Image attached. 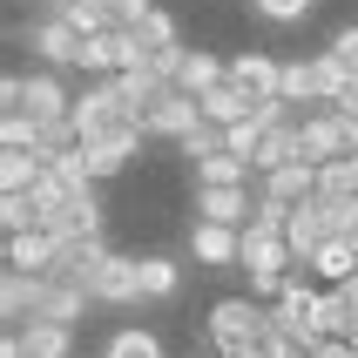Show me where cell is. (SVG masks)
Listing matches in <instances>:
<instances>
[{
  "label": "cell",
  "instance_id": "6da1fadb",
  "mask_svg": "<svg viewBox=\"0 0 358 358\" xmlns=\"http://www.w3.org/2000/svg\"><path fill=\"white\" fill-rule=\"evenodd\" d=\"M75 136L95 149H115V156H136L149 142V122H142V108H129L115 95V81H88L75 95Z\"/></svg>",
  "mask_w": 358,
  "mask_h": 358
},
{
  "label": "cell",
  "instance_id": "7a4b0ae2",
  "mask_svg": "<svg viewBox=\"0 0 358 358\" xmlns=\"http://www.w3.org/2000/svg\"><path fill=\"white\" fill-rule=\"evenodd\" d=\"M203 331H210V345L223 358H243V352H257L264 331H271V304L264 298H217L210 318H203Z\"/></svg>",
  "mask_w": 358,
  "mask_h": 358
},
{
  "label": "cell",
  "instance_id": "3957f363",
  "mask_svg": "<svg viewBox=\"0 0 358 358\" xmlns=\"http://www.w3.org/2000/svg\"><path fill=\"white\" fill-rule=\"evenodd\" d=\"M0 115H34V122H68L75 115V95L55 68H34V75H7L0 81Z\"/></svg>",
  "mask_w": 358,
  "mask_h": 358
},
{
  "label": "cell",
  "instance_id": "277c9868",
  "mask_svg": "<svg viewBox=\"0 0 358 358\" xmlns=\"http://www.w3.org/2000/svg\"><path fill=\"white\" fill-rule=\"evenodd\" d=\"M298 149H304V162H345V156H358V122H345L338 108H304V122H298Z\"/></svg>",
  "mask_w": 358,
  "mask_h": 358
},
{
  "label": "cell",
  "instance_id": "5b68a950",
  "mask_svg": "<svg viewBox=\"0 0 358 358\" xmlns=\"http://www.w3.org/2000/svg\"><path fill=\"white\" fill-rule=\"evenodd\" d=\"M20 41L34 48L41 68H81V41H88V34H81L68 14H34L27 27H20Z\"/></svg>",
  "mask_w": 358,
  "mask_h": 358
},
{
  "label": "cell",
  "instance_id": "8992f818",
  "mask_svg": "<svg viewBox=\"0 0 358 358\" xmlns=\"http://www.w3.org/2000/svg\"><path fill=\"white\" fill-rule=\"evenodd\" d=\"M318 298L324 291H311V284H284V298L271 304V331H284V338L291 345H304V352H311V345H324V331H318Z\"/></svg>",
  "mask_w": 358,
  "mask_h": 358
},
{
  "label": "cell",
  "instance_id": "52a82bcc",
  "mask_svg": "<svg viewBox=\"0 0 358 358\" xmlns=\"http://www.w3.org/2000/svg\"><path fill=\"white\" fill-rule=\"evenodd\" d=\"M129 68H142V34H129V27H101V34L81 41V75L115 81V75H129Z\"/></svg>",
  "mask_w": 358,
  "mask_h": 358
},
{
  "label": "cell",
  "instance_id": "ba28073f",
  "mask_svg": "<svg viewBox=\"0 0 358 358\" xmlns=\"http://www.w3.org/2000/svg\"><path fill=\"white\" fill-rule=\"evenodd\" d=\"M189 257H196L203 271H243V230L189 217Z\"/></svg>",
  "mask_w": 358,
  "mask_h": 358
},
{
  "label": "cell",
  "instance_id": "9c48e42d",
  "mask_svg": "<svg viewBox=\"0 0 358 358\" xmlns=\"http://www.w3.org/2000/svg\"><path fill=\"white\" fill-rule=\"evenodd\" d=\"M108 257H115V250H108V237H88V243H61V264H55V278L95 298V284H101V271H108Z\"/></svg>",
  "mask_w": 358,
  "mask_h": 358
},
{
  "label": "cell",
  "instance_id": "30bf717a",
  "mask_svg": "<svg viewBox=\"0 0 358 358\" xmlns=\"http://www.w3.org/2000/svg\"><path fill=\"white\" fill-rule=\"evenodd\" d=\"M41 298H48V278L34 271H7L0 278V311H7V331H27L41 318Z\"/></svg>",
  "mask_w": 358,
  "mask_h": 358
},
{
  "label": "cell",
  "instance_id": "8fae6325",
  "mask_svg": "<svg viewBox=\"0 0 358 358\" xmlns=\"http://www.w3.org/2000/svg\"><path fill=\"white\" fill-rule=\"evenodd\" d=\"M142 122H149V136L182 142V136H189V129L203 122V101H196V95H182V88H162V101H156V108H149Z\"/></svg>",
  "mask_w": 358,
  "mask_h": 358
},
{
  "label": "cell",
  "instance_id": "7c38bea8",
  "mask_svg": "<svg viewBox=\"0 0 358 358\" xmlns=\"http://www.w3.org/2000/svg\"><path fill=\"white\" fill-rule=\"evenodd\" d=\"M55 264H61V237L55 230H20V237H7V271L55 278Z\"/></svg>",
  "mask_w": 358,
  "mask_h": 358
},
{
  "label": "cell",
  "instance_id": "4fadbf2b",
  "mask_svg": "<svg viewBox=\"0 0 358 358\" xmlns=\"http://www.w3.org/2000/svg\"><path fill=\"white\" fill-rule=\"evenodd\" d=\"M291 243H284V230H243V271L250 278H284L291 271Z\"/></svg>",
  "mask_w": 358,
  "mask_h": 358
},
{
  "label": "cell",
  "instance_id": "5bb4252c",
  "mask_svg": "<svg viewBox=\"0 0 358 358\" xmlns=\"http://www.w3.org/2000/svg\"><path fill=\"white\" fill-rule=\"evenodd\" d=\"M230 81H237L243 95H257V101H271L284 88V61H271L264 48H243L237 61H230Z\"/></svg>",
  "mask_w": 358,
  "mask_h": 358
},
{
  "label": "cell",
  "instance_id": "9a60e30c",
  "mask_svg": "<svg viewBox=\"0 0 358 358\" xmlns=\"http://www.w3.org/2000/svg\"><path fill=\"white\" fill-rule=\"evenodd\" d=\"M95 304H142V257H129V250H115L108 257V271H101V284H95Z\"/></svg>",
  "mask_w": 358,
  "mask_h": 358
},
{
  "label": "cell",
  "instance_id": "2e32d148",
  "mask_svg": "<svg viewBox=\"0 0 358 358\" xmlns=\"http://www.w3.org/2000/svg\"><path fill=\"white\" fill-rule=\"evenodd\" d=\"M257 196L284 203V210H304V203L318 196V162H284L278 176H264V189H257Z\"/></svg>",
  "mask_w": 358,
  "mask_h": 358
},
{
  "label": "cell",
  "instance_id": "e0dca14e",
  "mask_svg": "<svg viewBox=\"0 0 358 358\" xmlns=\"http://www.w3.org/2000/svg\"><path fill=\"white\" fill-rule=\"evenodd\" d=\"M298 122H304V115H298ZM298 122H278V129H264V136H257V156H250V169H257V176H278L284 162H304Z\"/></svg>",
  "mask_w": 358,
  "mask_h": 358
},
{
  "label": "cell",
  "instance_id": "ac0fdd59",
  "mask_svg": "<svg viewBox=\"0 0 358 358\" xmlns=\"http://www.w3.org/2000/svg\"><path fill=\"white\" fill-rule=\"evenodd\" d=\"M250 210H257V196H250V189H196V217H203V223L250 230Z\"/></svg>",
  "mask_w": 358,
  "mask_h": 358
},
{
  "label": "cell",
  "instance_id": "d6986e66",
  "mask_svg": "<svg viewBox=\"0 0 358 358\" xmlns=\"http://www.w3.org/2000/svg\"><path fill=\"white\" fill-rule=\"evenodd\" d=\"M41 230H55L61 243H88V237H101V203L95 196H75V203H61Z\"/></svg>",
  "mask_w": 358,
  "mask_h": 358
},
{
  "label": "cell",
  "instance_id": "ffe728a7",
  "mask_svg": "<svg viewBox=\"0 0 358 358\" xmlns=\"http://www.w3.org/2000/svg\"><path fill=\"white\" fill-rule=\"evenodd\" d=\"M284 243H291V257L311 271V257H318L324 243H331V230H324V217H318V203H304V210H291V223H284Z\"/></svg>",
  "mask_w": 358,
  "mask_h": 358
},
{
  "label": "cell",
  "instance_id": "44dd1931",
  "mask_svg": "<svg viewBox=\"0 0 358 358\" xmlns=\"http://www.w3.org/2000/svg\"><path fill=\"white\" fill-rule=\"evenodd\" d=\"M223 81H230V61H217L210 55V48H189V55H182V68H176V88L182 95H210V88H223Z\"/></svg>",
  "mask_w": 358,
  "mask_h": 358
},
{
  "label": "cell",
  "instance_id": "7402d4cb",
  "mask_svg": "<svg viewBox=\"0 0 358 358\" xmlns=\"http://www.w3.org/2000/svg\"><path fill=\"white\" fill-rule=\"evenodd\" d=\"M88 291H75V284H61V278H48V298H41V318L34 324H68V331H81V318H88Z\"/></svg>",
  "mask_w": 358,
  "mask_h": 358
},
{
  "label": "cell",
  "instance_id": "603a6c76",
  "mask_svg": "<svg viewBox=\"0 0 358 358\" xmlns=\"http://www.w3.org/2000/svg\"><path fill=\"white\" fill-rule=\"evenodd\" d=\"M196 169V189H250V162L243 156H230V149H217V156H203V162H189Z\"/></svg>",
  "mask_w": 358,
  "mask_h": 358
},
{
  "label": "cell",
  "instance_id": "cb8c5ba5",
  "mask_svg": "<svg viewBox=\"0 0 358 358\" xmlns=\"http://www.w3.org/2000/svg\"><path fill=\"white\" fill-rule=\"evenodd\" d=\"M257 115V95H243L237 81H223V88H210L203 95V122H217V129H237V122Z\"/></svg>",
  "mask_w": 358,
  "mask_h": 358
},
{
  "label": "cell",
  "instance_id": "d4e9b609",
  "mask_svg": "<svg viewBox=\"0 0 358 358\" xmlns=\"http://www.w3.org/2000/svg\"><path fill=\"white\" fill-rule=\"evenodd\" d=\"M41 176H48V162H41L34 149H7V156H0V189H7V196H34Z\"/></svg>",
  "mask_w": 358,
  "mask_h": 358
},
{
  "label": "cell",
  "instance_id": "484cf974",
  "mask_svg": "<svg viewBox=\"0 0 358 358\" xmlns=\"http://www.w3.org/2000/svg\"><path fill=\"white\" fill-rule=\"evenodd\" d=\"M352 81H358V75L345 68L338 55H331V48H324V55H311V101H318V108H331V101H338Z\"/></svg>",
  "mask_w": 358,
  "mask_h": 358
},
{
  "label": "cell",
  "instance_id": "4316f807",
  "mask_svg": "<svg viewBox=\"0 0 358 358\" xmlns=\"http://www.w3.org/2000/svg\"><path fill=\"white\" fill-rule=\"evenodd\" d=\"M176 291H182V264L176 257H162V250L142 257V304H169Z\"/></svg>",
  "mask_w": 358,
  "mask_h": 358
},
{
  "label": "cell",
  "instance_id": "83f0119b",
  "mask_svg": "<svg viewBox=\"0 0 358 358\" xmlns=\"http://www.w3.org/2000/svg\"><path fill=\"white\" fill-rule=\"evenodd\" d=\"M311 271L324 278V291H331V284H352V278H358V243H352V237H331L318 257H311Z\"/></svg>",
  "mask_w": 358,
  "mask_h": 358
},
{
  "label": "cell",
  "instance_id": "f1b7e54d",
  "mask_svg": "<svg viewBox=\"0 0 358 358\" xmlns=\"http://www.w3.org/2000/svg\"><path fill=\"white\" fill-rule=\"evenodd\" d=\"M162 88H176V81H162L156 68H129V75H115V95L129 101V108H142V115L162 101Z\"/></svg>",
  "mask_w": 358,
  "mask_h": 358
},
{
  "label": "cell",
  "instance_id": "f546056e",
  "mask_svg": "<svg viewBox=\"0 0 358 358\" xmlns=\"http://www.w3.org/2000/svg\"><path fill=\"white\" fill-rule=\"evenodd\" d=\"M318 331L324 338H352L358 331V304L345 298V284H331V291L318 298Z\"/></svg>",
  "mask_w": 358,
  "mask_h": 358
},
{
  "label": "cell",
  "instance_id": "4dcf8cb0",
  "mask_svg": "<svg viewBox=\"0 0 358 358\" xmlns=\"http://www.w3.org/2000/svg\"><path fill=\"white\" fill-rule=\"evenodd\" d=\"M101 358H162V338L149 331V324H122V331H108Z\"/></svg>",
  "mask_w": 358,
  "mask_h": 358
},
{
  "label": "cell",
  "instance_id": "1f68e13d",
  "mask_svg": "<svg viewBox=\"0 0 358 358\" xmlns=\"http://www.w3.org/2000/svg\"><path fill=\"white\" fill-rule=\"evenodd\" d=\"M20 345H27V358H75V331L68 324H27Z\"/></svg>",
  "mask_w": 358,
  "mask_h": 358
},
{
  "label": "cell",
  "instance_id": "d6a6232c",
  "mask_svg": "<svg viewBox=\"0 0 358 358\" xmlns=\"http://www.w3.org/2000/svg\"><path fill=\"white\" fill-rule=\"evenodd\" d=\"M331 237H358V196H311Z\"/></svg>",
  "mask_w": 358,
  "mask_h": 358
},
{
  "label": "cell",
  "instance_id": "836d02e7",
  "mask_svg": "<svg viewBox=\"0 0 358 358\" xmlns=\"http://www.w3.org/2000/svg\"><path fill=\"white\" fill-rule=\"evenodd\" d=\"M0 230H7V237L41 230V203H34V196H0Z\"/></svg>",
  "mask_w": 358,
  "mask_h": 358
},
{
  "label": "cell",
  "instance_id": "e575fe53",
  "mask_svg": "<svg viewBox=\"0 0 358 358\" xmlns=\"http://www.w3.org/2000/svg\"><path fill=\"white\" fill-rule=\"evenodd\" d=\"M311 7H318V0H250V14H257V20H271V27H298Z\"/></svg>",
  "mask_w": 358,
  "mask_h": 358
},
{
  "label": "cell",
  "instance_id": "d590c367",
  "mask_svg": "<svg viewBox=\"0 0 358 358\" xmlns=\"http://www.w3.org/2000/svg\"><path fill=\"white\" fill-rule=\"evenodd\" d=\"M217 149H230V142H223V129H217V122H196V129H189V136L176 142V156H189V162L217 156Z\"/></svg>",
  "mask_w": 358,
  "mask_h": 358
},
{
  "label": "cell",
  "instance_id": "8d00e7d4",
  "mask_svg": "<svg viewBox=\"0 0 358 358\" xmlns=\"http://www.w3.org/2000/svg\"><path fill=\"white\" fill-rule=\"evenodd\" d=\"M136 34H142V55H149V48H169V41H182V27H176V14H162V7H156V14L142 20Z\"/></svg>",
  "mask_w": 358,
  "mask_h": 358
},
{
  "label": "cell",
  "instance_id": "74e56055",
  "mask_svg": "<svg viewBox=\"0 0 358 358\" xmlns=\"http://www.w3.org/2000/svg\"><path fill=\"white\" fill-rule=\"evenodd\" d=\"M81 162H88V176H95V182H108V176H122V169H129V156L95 149V142H81Z\"/></svg>",
  "mask_w": 358,
  "mask_h": 358
},
{
  "label": "cell",
  "instance_id": "f35d334b",
  "mask_svg": "<svg viewBox=\"0 0 358 358\" xmlns=\"http://www.w3.org/2000/svg\"><path fill=\"white\" fill-rule=\"evenodd\" d=\"M278 95L291 101V108L311 101V61H284V88H278Z\"/></svg>",
  "mask_w": 358,
  "mask_h": 358
},
{
  "label": "cell",
  "instance_id": "ab89813d",
  "mask_svg": "<svg viewBox=\"0 0 358 358\" xmlns=\"http://www.w3.org/2000/svg\"><path fill=\"white\" fill-rule=\"evenodd\" d=\"M182 55H189V48H182V41H169V48H149V55H142V68H156L162 81H176V68H182Z\"/></svg>",
  "mask_w": 358,
  "mask_h": 358
},
{
  "label": "cell",
  "instance_id": "60d3db41",
  "mask_svg": "<svg viewBox=\"0 0 358 358\" xmlns=\"http://www.w3.org/2000/svg\"><path fill=\"white\" fill-rule=\"evenodd\" d=\"M291 223V210L284 203H271V196H257V210H250V230H284Z\"/></svg>",
  "mask_w": 358,
  "mask_h": 358
},
{
  "label": "cell",
  "instance_id": "b9f144b4",
  "mask_svg": "<svg viewBox=\"0 0 358 358\" xmlns=\"http://www.w3.org/2000/svg\"><path fill=\"white\" fill-rule=\"evenodd\" d=\"M149 14H156V0H115V27H129V34H136Z\"/></svg>",
  "mask_w": 358,
  "mask_h": 358
},
{
  "label": "cell",
  "instance_id": "7bdbcfd3",
  "mask_svg": "<svg viewBox=\"0 0 358 358\" xmlns=\"http://www.w3.org/2000/svg\"><path fill=\"white\" fill-rule=\"evenodd\" d=\"M331 55H338L345 68H352V75H358V20H352V27H338V34H331Z\"/></svg>",
  "mask_w": 358,
  "mask_h": 358
},
{
  "label": "cell",
  "instance_id": "ee69618b",
  "mask_svg": "<svg viewBox=\"0 0 358 358\" xmlns=\"http://www.w3.org/2000/svg\"><path fill=\"white\" fill-rule=\"evenodd\" d=\"M311 358H358V352H352V338H324V345H311Z\"/></svg>",
  "mask_w": 358,
  "mask_h": 358
},
{
  "label": "cell",
  "instance_id": "f6af8a7d",
  "mask_svg": "<svg viewBox=\"0 0 358 358\" xmlns=\"http://www.w3.org/2000/svg\"><path fill=\"white\" fill-rule=\"evenodd\" d=\"M331 108H338V115H345V122H358V81H352V88H345V95H338V101H331Z\"/></svg>",
  "mask_w": 358,
  "mask_h": 358
},
{
  "label": "cell",
  "instance_id": "bcb514c9",
  "mask_svg": "<svg viewBox=\"0 0 358 358\" xmlns=\"http://www.w3.org/2000/svg\"><path fill=\"white\" fill-rule=\"evenodd\" d=\"M0 358H27V345H20V331H7V345H0Z\"/></svg>",
  "mask_w": 358,
  "mask_h": 358
},
{
  "label": "cell",
  "instance_id": "7dc6e473",
  "mask_svg": "<svg viewBox=\"0 0 358 358\" xmlns=\"http://www.w3.org/2000/svg\"><path fill=\"white\" fill-rule=\"evenodd\" d=\"M345 298H352V304H358V278H352V284H345Z\"/></svg>",
  "mask_w": 358,
  "mask_h": 358
},
{
  "label": "cell",
  "instance_id": "c3c4849f",
  "mask_svg": "<svg viewBox=\"0 0 358 358\" xmlns=\"http://www.w3.org/2000/svg\"><path fill=\"white\" fill-rule=\"evenodd\" d=\"M352 352H358V331H352Z\"/></svg>",
  "mask_w": 358,
  "mask_h": 358
},
{
  "label": "cell",
  "instance_id": "681fc988",
  "mask_svg": "<svg viewBox=\"0 0 358 358\" xmlns=\"http://www.w3.org/2000/svg\"><path fill=\"white\" fill-rule=\"evenodd\" d=\"M352 169H358V156H352Z\"/></svg>",
  "mask_w": 358,
  "mask_h": 358
},
{
  "label": "cell",
  "instance_id": "f907efd6",
  "mask_svg": "<svg viewBox=\"0 0 358 358\" xmlns=\"http://www.w3.org/2000/svg\"><path fill=\"white\" fill-rule=\"evenodd\" d=\"M352 243H358V237H352Z\"/></svg>",
  "mask_w": 358,
  "mask_h": 358
}]
</instances>
